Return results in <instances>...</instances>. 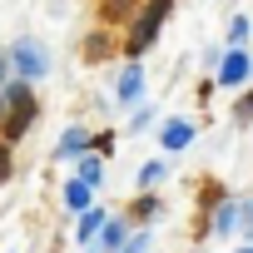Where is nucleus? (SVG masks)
<instances>
[{"label": "nucleus", "mask_w": 253, "mask_h": 253, "mask_svg": "<svg viewBox=\"0 0 253 253\" xmlns=\"http://www.w3.org/2000/svg\"><path fill=\"white\" fill-rule=\"evenodd\" d=\"M169 10H174V0H144V10H139L134 25H129V40H124V55H129V60L149 55V45L159 40V30H164V20H169Z\"/></svg>", "instance_id": "nucleus-1"}, {"label": "nucleus", "mask_w": 253, "mask_h": 253, "mask_svg": "<svg viewBox=\"0 0 253 253\" xmlns=\"http://www.w3.org/2000/svg\"><path fill=\"white\" fill-rule=\"evenodd\" d=\"M5 55H10L15 80H25V84H40V80L50 75V50H45L40 40H15Z\"/></svg>", "instance_id": "nucleus-2"}, {"label": "nucleus", "mask_w": 253, "mask_h": 253, "mask_svg": "<svg viewBox=\"0 0 253 253\" xmlns=\"http://www.w3.org/2000/svg\"><path fill=\"white\" fill-rule=\"evenodd\" d=\"M213 75H218V84H223V89H243V84H248V75H253L248 50H243V45H228V55L218 60V70H213Z\"/></svg>", "instance_id": "nucleus-3"}, {"label": "nucleus", "mask_w": 253, "mask_h": 253, "mask_svg": "<svg viewBox=\"0 0 253 253\" xmlns=\"http://www.w3.org/2000/svg\"><path fill=\"white\" fill-rule=\"evenodd\" d=\"M209 233H213V238H228V233H238V194H218V204H213V218H209Z\"/></svg>", "instance_id": "nucleus-4"}, {"label": "nucleus", "mask_w": 253, "mask_h": 253, "mask_svg": "<svg viewBox=\"0 0 253 253\" xmlns=\"http://www.w3.org/2000/svg\"><path fill=\"white\" fill-rule=\"evenodd\" d=\"M139 94H144V70H139V60H129L114 80V104H134Z\"/></svg>", "instance_id": "nucleus-5"}, {"label": "nucleus", "mask_w": 253, "mask_h": 253, "mask_svg": "<svg viewBox=\"0 0 253 253\" xmlns=\"http://www.w3.org/2000/svg\"><path fill=\"white\" fill-rule=\"evenodd\" d=\"M194 134H199V129H194V119H169L164 129H159V149H164V154H179V149L194 144Z\"/></svg>", "instance_id": "nucleus-6"}, {"label": "nucleus", "mask_w": 253, "mask_h": 253, "mask_svg": "<svg viewBox=\"0 0 253 253\" xmlns=\"http://www.w3.org/2000/svg\"><path fill=\"white\" fill-rule=\"evenodd\" d=\"M89 129H84V124H70V129L55 139V159H80V154H89Z\"/></svg>", "instance_id": "nucleus-7"}, {"label": "nucleus", "mask_w": 253, "mask_h": 253, "mask_svg": "<svg viewBox=\"0 0 253 253\" xmlns=\"http://www.w3.org/2000/svg\"><path fill=\"white\" fill-rule=\"evenodd\" d=\"M99 253H119L124 248V238H129V218H119V213H109L104 223H99Z\"/></svg>", "instance_id": "nucleus-8"}, {"label": "nucleus", "mask_w": 253, "mask_h": 253, "mask_svg": "<svg viewBox=\"0 0 253 253\" xmlns=\"http://www.w3.org/2000/svg\"><path fill=\"white\" fill-rule=\"evenodd\" d=\"M89 204H94V189H89L84 179H70V184H65V209H70V213H84Z\"/></svg>", "instance_id": "nucleus-9"}, {"label": "nucleus", "mask_w": 253, "mask_h": 253, "mask_svg": "<svg viewBox=\"0 0 253 253\" xmlns=\"http://www.w3.org/2000/svg\"><path fill=\"white\" fill-rule=\"evenodd\" d=\"M104 218H109V213L89 204V209L80 213V223H75V238H80V243H94V233H99V223H104Z\"/></svg>", "instance_id": "nucleus-10"}, {"label": "nucleus", "mask_w": 253, "mask_h": 253, "mask_svg": "<svg viewBox=\"0 0 253 253\" xmlns=\"http://www.w3.org/2000/svg\"><path fill=\"white\" fill-rule=\"evenodd\" d=\"M75 179H84V184L94 189V184L104 179V159H99V154H80V159H75Z\"/></svg>", "instance_id": "nucleus-11"}, {"label": "nucleus", "mask_w": 253, "mask_h": 253, "mask_svg": "<svg viewBox=\"0 0 253 253\" xmlns=\"http://www.w3.org/2000/svg\"><path fill=\"white\" fill-rule=\"evenodd\" d=\"M164 174H169V164L164 159H149V164H139V189H154V184H164Z\"/></svg>", "instance_id": "nucleus-12"}, {"label": "nucleus", "mask_w": 253, "mask_h": 253, "mask_svg": "<svg viewBox=\"0 0 253 253\" xmlns=\"http://www.w3.org/2000/svg\"><path fill=\"white\" fill-rule=\"evenodd\" d=\"M134 223H149V218H159V199L149 194V189H139V199H134V213H129Z\"/></svg>", "instance_id": "nucleus-13"}, {"label": "nucleus", "mask_w": 253, "mask_h": 253, "mask_svg": "<svg viewBox=\"0 0 253 253\" xmlns=\"http://www.w3.org/2000/svg\"><path fill=\"white\" fill-rule=\"evenodd\" d=\"M238 233L253 243V194H243V199H238Z\"/></svg>", "instance_id": "nucleus-14"}, {"label": "nucleus", "mask_w": 253, "mask_h": 253, "mask_svg": "<svg viewBox=\"0 0 253 253\" xmlns=\"http://www.w3.org/2000/svg\"><path fill=\"white\" fill-rule=\"evenodd\" d=\"M99 10H104V20H124L134 10V0H99Z\"/></svg>", "instance_id": "nucleus-15"}, {"label": "nucleus", "mask_w": 253, "mask_h": 253, "mask_svg": "<svg viewBox=\"0 0 253 253\" xmlns=\"http://www.w3.org/2000/svg\"><path fill=\"white\" fill-rule=\"evenodd\" d=\"M228 45H248V15H233L228 20Z\"/></svg>", "instance_id": "nucleus-16"}, {"label": "nucleus", "mask_w": 253, "mask_h": 253, "mask_svg": "<svg viewBox=\"0 0 253 253\" xmlns=\"http://www.w3.org/2000/svg\"><path fill=\"white\" fill-rule=\"evenodd\" d=\"M233 119H238V124H253V89H248V94L233 104Z\"/></svg>", "instance_id": "nucleus-17"}, {"label": "nucleus", "mask_w": 253, "mask_h": 253, "mask_svg": "<svg viewBox=\"0 0 253 253\" xmlns=\"http://www.w3.org/2000/svg\"><path fill=\"white\" fill-rule=\"evenodd\" d=\"M15 174V159H10V139H0V184Z\"/></svg>", "instance_id": "nucleus-18"}, {"label": "nucleus", "mask_w": 253, "mask_h": 253, "mask_svg": "<svg viewBox=\"0 0 253 253\" xmlns=\"http://www.w3.org/2000/svg\"><path fill=\"white\" fill-rule=\"evenodd\" d=\"M144 248H149V233L139 228V233H129V238H124V248H119V253H144Z\"/></svg>", "instance_id": "nucleus-19"}, {"label": "nucleus", "mask_w": 253, "mask_h": 253, "mask_svg": "<svg viewBox=\"0 0 253 253\" xmlns=\"http://www.w3.org/2000/svg\"><path fill=\"white\" fill-rule=\"evenodd\" d=\"M149 119H154V109H149V104H144V109H134V119H129V129H134V134H139V129H149Z\"/></svg>", "instance_id": "nucleus-20"}, {"label": "nucleus", "mask_w": 253, "mask_h": 253, "mask_svg": "<svg viewBox=\"0 0 253 253\" xmlns=\"http://www.w3.org/2000/svg\"><path fill=\"white\" fill-rule=\"evenodd\" d=\"M10 80H15V70H10V55H5V50H0V89H5Z\"/></svg>", "instance_id": "nucleus-21"}, {"label": "nucleus", "mask_w": 253, "mask_h": 253, "mask_svg": "<svg viewBox=\"0 0 253 253\" xmlns=\"http://www.w3.org/2000/svg\"><path fill=\"white\" fill-rule=\"evenodd\" d=\"M5 114H10V94L0 89V124H5Z\"/></svg>", "instance_id": "nucleus-22"}, {"label": "nucleus", "mask_w": 253, "mask_h": 253, "mask_svg": "<svg viewBox=\"0 0 253 253\" xmlns=\"http://www.w3.org/2000/svg\"><path fill=\"white\" fill-rule=\"evenodd\" d=\"M238 253H253V243H243V248H238Z\"/></svg>", "instance_id": "nucleus-23"}, {"label": "nucleus", "mask_w": 253, "mask_h": 253, "mask_svg": "<svg viewBox=\"0 0 253 253\" xmlns=\"http://www.w3.org/2000/svg\"><path fill=\"white\" fill-rule=\"evenodd\" d=\"M89 253H99V248H89Z\"/></svg>", "instance_id": "nucleus-24"}]
</instances>
